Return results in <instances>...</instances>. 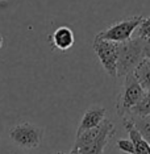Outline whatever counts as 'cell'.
<instances>
[{
    "label": "cell",
    "mask_w": 150,
    "mask_h": 154,
    "mask_svg": "<svg viewBox=\"0 0 150 154\" xmlns=\"http://www.w3.org/2000/svg\"><path fill=\"white\" fill-rule=\"evenodd\" d=\"M2 46H3V37L0 36V49H2Z\"/></svg>",
    "instance_id": "17"
},
{
    "label": "cell",
    "mask_w": 150,
    "mask_h": 154,
    "mask_svg": "<svg viewBox=\"0 0 150 154\" xmlns=\"http://www.w3.org/2000/svg\"><path fill=\"white\" fill-rule=\"evenodd\" d=\"M123 125L134 146V154H150V143L138 133L128 116H123Z\"/></svg>",
    "instance_id": "9"
},
{
    "label": "cell",
    "mask_w": 150,
    "mask_h": 154,
    "mask_svg": "<svg viewBox=\"0 0 150 154\" xmlns=\"http://www.w3.org/2000/svg\"><path fill=\"white\" fill-rule=\"evenodd\" d=\"M132 121L133 127L137 129L139 134L150 143V115L149 116H132V115H125Z\"/></svg>",
    "instance_id": "11"
},
{
    "label": "cell",
    "mask_w": 150,
    "mask_h": 154,
    "mask_svg": "<svg viewBox=\"0 0 150 154\" xmlns=\"http://www.w3.org/2000/svg\"><path fill=\"white\" fill-rule=\"evenodd\" d=\"M93 51L96 53L100 63L107 71V74L112 78L117 76V55H118V44L112 41L95 37L92 44Z\"/></svg>",
    "instance_id": "5"
},
{
    "label": "cell",
    "mask_w": 150,
    "mask_h": 154,
    "mask_svg": "<svg viewBox=\"0 0 150 154\" xmlns=\"http://www.w3.org/2000/svg\"><path fill=\"white\" fill-rule=\"evenodd\" d=\"M133 74L145 91H150V59L145 57L134 69Z\"/></svg>",
    "instance_id": "10"
},
{
    "label": "cell",
    "mask_w": 150,
    "mask_h": 154,
    "mask_svg": "<svg viewBox=\"0 0 150 154\" xmlns=\"http://www.w3.org/2000/svg\"><path fill=\"white\" fill-rule=\"evenodd\" d=\"M9 137L17 146L23 149H36L44 138V129L36 124L23 122L11 128Z\"/></svg>",
    "instance_id": "4"
},
{
    "label": "cell",
    "mask_w": 150,
    "mask_h": 154,
    "mask_svg": "<svg viewBox=\"0 0 150 154\" xmlns=\"http://www.w3.org/2000/svg\"><path fill=\"white\" fill-rule=\"evenodd\" d=\"M148 38L136 37L118 44L117 76H125L134 71L145 58V44Z\"/></svg>",
    "instance_id": "2"
},
{
    "label": "cell",
    "mask_w": 150,
    "mask_h": 154,
    "mask_svg": "<svg viewBox=\"0 0 150 154\" xmlns=\"http://www.w3.org/2000/svg\"><path fill=\"white\" fill-rule=\"evenodd\" d=\"M124 78L125 80L123 88L118 94L116 101V113L121 117L125 116L132 109V107L136 106V103L141 99V96L145 92V90L142 88L141 85L138 83V80L136 79L133 72L125 75Z\"/></svg>",
    "instance_id": "3"
},
{
    "label": "cell",
    "mask_w": 150,
    "mask_h": 154,
    "mask_svg": "<svg viewBox=\"0 0 150 154\" xmlns=\"http://www.w3.org/2000/svg\"><path fill=\"white\" fill-rule=\"evenodd\" d=\"M137 29H138V37L150 38V16L142 19V21Z\"/></svg>",
    "instance_id": "13"
},
{
    "label": "cell",
    "mask_w": 150,
    "mask_h": 154,
    "mask_svg": "<svg viewBox=\"0 0 150 154\" xmlns=\"http://www.w3.org/2000/svg\"><path fill=\"white\" fill-rule=\"evenodd\" d=\"M115 124L106 119L95 128L76 133L75 143L72 148H75L81 154H104L107 145L115 137Z\"/></svg>",
    "instance_id": "1"
},
{
    "label": "cell",
    "mask_w": 150,
    "mask_h": 154,
    "mask_svg": "<svg viewBox=\"0 0 150 154\" xmlns=\"http://www.w3.org/2000/svg\"><path fill=\"white\" fill-rule=\"evenodd\" d=\"M142 16H132L128 17V19L123 20V21H118L113 25H111L109 28L102 30L96 34L97 37L104 38V40L112 41V42H124V41L130 40L132 34H133L136 30H137L138 25L141 24Z\"/></svg>",
    "instance_id": "6"
},
{
    "label": "cell",
    "mask_w": 150,
    "mask_h": 154,
    "mask_svg": "<svg viewBox=\"0 0 150 154\" xmlns=\"http://www.w3.org/2000/svg\"><path fill=\"white\" fill-rule=\"evenodd\" d=\"M127 115H132V116H149L150 115V91H145L144 95L141 96L136 106L132 107V109L128 112Z\"/></svg>",
    "instance_id": "12"
},
{
    "label": "cell",
    "mask_w": 150,
    "mask_h": 154,
    "mask_svg": "<svg viewBox=\"0 0 150 154\" xmlns=\"http://www.w3.org/2000/svg\"><path fill=\"white\" fill-rule=\"evenodd\" d=\"M54 154H67V153H63V152H55Z\"/></svg>",
    "instance_id": "18"
},
{
    "label": "cell",
    "mask_w": 150,
    "mask_h": 154,
    "mask_svg": "<svg viewBox=\"0 0 150 154\" xmlns=\"http://www.w3.org/2000/svg\"><path fill=\"white\" fill-rule=\"evenodd\" d=\"M69 154H81V153H79V152H78V150H76V149H75V148H72V149H71V152H70Z\"/></svg>",
    "instance_id": "16"
},
{
    "label": "cell",
    "mask_w": 150,
    "mask_h": 154,
    "mask_svg": "<svg viewBox=\"0 0 150 154\" xmlns=\"http://www.w3.org/2000/svg\"><path fill=\"white\" fill-rule=\"evenodd\" d=\"M145 57H148L150 59V38L146 40V44H145Z\"/></svg>",
    "instance_id": "15"
},
{
    "label": "cell",
    "mask_w": 150,
    "mask_h": 154,
    "mask_svg": "<svg viewBox=\"0 0 150 154\" xmlns=\"http://www.w3.org/2000/svg\"><path fill=\"white\" fill-rule=\"evenodd\" d=\"M116 146L118 150L127 153V154H134V146L130 138H124V140H118L116 142Z\"/></svg>",
    "instance_id": "14"
},
{
    "label": "cell",
    "mask_w": 150,
    "mask_h": 154,
    "mask_svg": "<svg viewBox=\"0 0 150 154\" xmlns=\"http://www.w3.org/2000/svg\"><path fill=\"white\" fill-rule=\"evenodd\" d=\"M50 41L54 49L61 51H66L69 49H71L72 45H74V41H75L74 32L69 26H59L53 32Z\"/></svg>",
    "instance_id": "8"
},
{
    "label": "cell",
    "mask_w": 150,
    "mask_h": 154,
    "mask_svg": "<svg viewBox=\"0 0 150 154\" xmlns=\"http://www.w3.org/2000/svg\"><path fill=\"white\" fill-rule=\"evenodd\" d=\"M106 108L100 107V106H93L91 108H88L84 115L82 117V121L78 127V131L76 133H81L83 131H87V129L95 128L97 125H100L102 122L106 120Z\"/></svg>",
    "instance_id": "7"
}]
</instances>
